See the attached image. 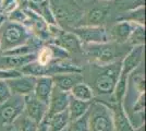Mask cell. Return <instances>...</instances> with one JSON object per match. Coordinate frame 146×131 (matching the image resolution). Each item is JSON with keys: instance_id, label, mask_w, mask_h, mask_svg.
Returning <instances> with one entry per match:
<instances>
[{"instance_id": "1", "label": "cell", "mask_w": 146, "mask_h": 131, "mask_svg": "<svg viewBox=\"0 0 146 131\" xmlns=\"http://www.w3.org/2000/svg\"><path fill=\"white\" fill-rule=\"evenodd\" d=\"M32 37H33L32 32L24 25L10 21H3L0 24L1 51L22 46L25 44L34 43Z\"/></svg>"}, {"instance_id": "2", "label": "cell", "mask_w": 146, "mask_h": 131, "mask_svg": "<svg viewBox=\"0 0 146 131\" xmlns=\"http://www.w3.org/2000/svg\"><path fill=\"white\" fill-rule=\"evenodd\" d=\"M57 24L73 25L84 17V10L75 0H47Z\"/></svg>"}, {"instance_id": "3", "label": "cell", "mask_w": 146, "mask_h": 131, "mask_svg": "<svg viewBox=\"0 0 146 131\" xmlns=\"http://www.w3.org/2000/svg\"><path fill=\"white\" fill-rule=\"evenodd\" d=\"M90 131H116L110 107L99 100H93L87 110Z\"/></svg>"}, {"instance_id": "4", "label": "cell", "mask_w": 146, "mask_h": 131, "mask_svg": "<svg viewBox=\"0 0 146 131\" xmlns=\"http://www.w3.org/2000/svg\"><path fill=\"white\" fill-rule=\"evenodd\" d=\"M96 79L94 82V87H92L93 92L98 95H112L115 87L120 75L121 70V60L108 66L99 67Z\"/></svg>"}, {"instance_id": "5", "label": "cell", "mask_w": 146, "mask_h": 131, "mask_svg": "<svg viewBox=\"0 0 146 131\" xmlns=\"http://www.w3.org/2000/svg\"><path fill=\"white\" fill-rule=\"evenodd\" d=\"M119 44L108 43L103 44H90L83 45L82 51L85 53L87 58L95 66H108L111 63L119 61V53L117 51V46Z\"/></svg>"}, {"instance_id": "6", "label": "cell", "mask_w": 146, "mask_h": 131, "mask_svg": "<svg viewBox=\"0 0 146 131\" xmlns=\"http://www.w3.org/2000/svg\"><path fill=\"white\" fill-rule=\"evenodd\" d=\"M24 96L12 95L5 104L0 105V126L8 127L23 112Z\"/></svg>"}, {"instance_id": "7", "label": "cell", "mask_w": 146, "mask_h": 131, "mask_svg": "<svg viewBox=\"0 0 146 131\" xmlns=\"http://www.w3.org/2000/svg\"><path fill=\"white\" fill-rule=\"evenodd\" d=\"M71 32L79 37L82 45L103 44L109 42L108 33L104 26H75Z\"/></svg>"}, {"instance_id": "8", "label": "cell", "mask_w": 146, "mask_h": 131, "mask_svg": "<svg viewBox=\"0 0 146 131\" xmlns=\"http://www.w3.org/2000/svg\"><path fill=\"white\" fill-rule=\"evenodd\" d=\"M47 109H48V106L42 100L36 98L33 93L24 96L23 114L27 118L35 121L36 124L39 125L43 121L47 115Z\"/></svg>"}, {"instance_id": "9", "label": "cell", "mask_w": 146, "mask_h": 131, "mask_svg": "<svg viewBox=\"0 0 146 131\" xmlns=\"http://www.w3.org/2000/svg\"><path fill=\"white\" fill-rule=\"evenodd\" d=\"M143 57H144V46L132 47L121 60V70L119 76L129 78V75L142 65Z\"/></svg>"}, {"instance_id": "10", "label": "cell", "mask_w": 146, "mask_h": 131, "mask_svg": "<svg viewBox=\"0 0 146 131\" xmlns=\"http://www.w3.org/2000/svg\"><path fill=\"white\" fill-rule=\"evenodd\" d=\"M35 76L32 75H20L18 78H13L6 80L8 85L11 90L12 95H19V96H26L29 94L34 92V87L36 83Z\"/></svg>"}, {"instance_id": "11", "label": "cell", "mask_w": 146, "mask_h": 131, "mask_svg": "<svg viewBox=\"0 0 146 131\" xmlns=\"http://www.w3.org/2000/svg\"><path fill=\"white\" fill-rule=\"evenodd\" d=\"M52 44L61 47L68 53H80L82 51L83 45L80 42L79 37L71 31H64L63 29L60 33L54 38Z\"/></svg>"}, {"instance_id": "12", "label": "cell", "mask_w": 146, "mask_h": 131, "mask_svg": "<svg viewBox=\"0 0 146 131\" xmlns=\"http://www.w3.org/2000/svg\"><path fill=\"white\" fill-rule=\"evenodd\" d=\"M69 100H70V93L63 92V91L54 86V90H52L51 95L49 97L48 105H47L48 109H47L46 116H51V115L67 110L68 105H69Z\"/></svg>"}, {"instance_id": "13", "label": "cell", "mask_w": 146, "mask_h": 131, "mask_svg": "<svg viewBox=\"0 0 146 131\" xmlns=\"http://www.w3.org/2000/svg\"><path fill=\"white\" fill-rule=\"evenodd\" d=\"M107 104V103H106ZM112 112L113 124L116 131H139L140 129H134L131 125L127 114L124 112V108L122 106V103H110L107 104Z\"/></svg>"}, {"instance_id": "14", "label": "cell", "mask_w": 146, "mask_h": 131, "mask_svg": "<svg viewBox=\"0 0 146 131\" xmlns=\"http://www.w3.org/2000/svg\"><path fill=\"white\" fill-rule=\"evenodd\" d=\"M133 29V23L128 22V21H123L119 20L116 24L112 25L110 33L108 35L109 42H113L116 44H125L129 41L130 34Z\"/></svg>"}, {"instance_id": "15", "label": "cell", "mask_w": 146, "mask_h": 131, "mask_svg": "<svg viewBox=\"0 0 146 131\" xmlns=\"http://www.w3.org/2000/svg\"><path fill=\"white\" fill-rule=\"evenodd\" d=\"M54 86L63 92H70L76 84L84 82V76L82 73H61L51 76Z\"/></svg>"}, {"instance_id": "16", "label": "cell", "mask_w": 146, "mask_h": 131, "mask_svg": "<svg viewBox=\"0 0 146 131\" xmlns=\"http://www.w3.org/2000/svg\"><path fill=\"white\" fill-rule=\"evenodd\" d=\"M52 90H54V82L51 76H38L36 79L33 94L35 95L36 98L48 105L49 97L51 95Z\"/></svg>"}, {"instance_id": "17", "label": "cell", "mask_w": 146, "mask_h": 131, "mask_svg": "<svg viewBox=\"0 0 146 131\" xmlns=\"http://www.w3.org/2000/svg\"><path fill=\"white\" fill-rule=\"evenodd\" d=\"M109 15L108 7H95L84 13L83 19L86 26H103Z\"/></svg>"}, {"instance_id": "18", "label": "cell", "mask_w": 146, "mask_h": 131, "mask_svg": "<svg viewBox=\"0 0 146 131\" xmlns=\"http://www.w3.org/2000/svg\"><path fill=\"white\" fill-rule=\"evenodd\" d=\"M45 119L47 122L48 131H64L70 122L68 109L51 116H46Z\"/></svg>"}, {"instance_id": "19", "label": "cell", "mask_w": 146, "mask_h": 131, "mask_svg": "<svg viewBox=\"0 0 146 131\" xmlns=\"http://www.w3.org/2000/svg\"><path fill=\"white\" fill-rule=\"evenodd\" d=\"M91 103H90V102L79 100L70 95L69 105H68V114H69L70 121L75 120V119L84 116L86 112H87V110H88L90 106H91Z\"/></svg>"}, {"instance_id": "20", "label": "cell", "mask_w": 146, "mask_h": 131, "mask_svg": "<svg viewBox=\"0 0 146 131\" xmlns=\"http://www.w3.org/2000/svg\"><path fill=\"white\" fill-rule=\"evenodd\" d=\"M69 93L72 97L76 98V100H83V102H90V103L93 102L94 97H95V94L93 92L92 87L84 82L76 84Z\"/></svg>"}, {"instance_id": "21", "label": "cell", "mask_w": 146, "mask_h": 131, "mask_svg": "<svg viewBox=\"0 0 146 131\" xmlns=\"http://www.w3.org/2000/svg\"><path fill=\"white\" fill-rule=\"evenodd\" d=\"M37 47H38L37 44H34V43L25 44V45L18 46V47H14V48H11V49L3 50V51H1V55L7 57L25 56V55H30V54H33V53H36V50L39 49Z\"/></svg>"}, {"instance_id": "22", "label": "cell", "mask_w": 146, "mask_h": 131, "mask_svg": "<svg viewBox=\"0 0 146 131\" xmlns=\"http://www.w3.org/2000/svg\"><path fill=\"white\" fill-rule=\"evenodd\" d=\"M129 43L132 46H144L145 44V25L133 23V29L129 37Z\"/></svg>"}, {"instance_id": "23", "label": "cell", "mask_w": 146, "mask_h": 131, "mask_svg": "<svg viewBox=\"0 0 146 131\" xmlns=\"http://www.w3.org/2000/svg\"><path fill=\"white\" fill-rule=\"evenodd\" d=\"M12 125L14 126L15 131H37L38 128V124L27 118L23 112L14 120Z\"/></svg>"}, {"instance_id": "24", "label": "cell", "mask_w": 146, "mask_h": 131, "mask_svg": "<svg viewBox=\"0 0 146 131\" xmlns=\"http://www.w3.org/2000/svg\"><path fill=\"white\" fill-rule=\"evenodd\" d=\"M120 20L128 21V22L135 23V24L145 25V7L141 6L133 10H130L128 12V17H124Z\"/></svg>"}, {"instance_id": "25", "label": "cell", "mask_w": 146, "mask_h": 131, "mask_svg": "<svg viewBox=\"0 0 146 131\" xmlns=\"http://www.w3.org/2000/svg\"><path fill=\"white\" fill-rule=\"evenodd\" d=\"M52 60H54V56H52V53H51L49 45L40 47L36 53V63L43 67L48 66Z\"/></svg>"}, {"instance_id": "26", "label": "cell", "mask_w": 146, "mask_h": 131, "mask_svg": "<svg viewBox=\"0 0 146 131\" xmlns=\"http://www.w3.org/2000/svg\"><path fill=\"white\" fill-rule=\"evenodd\" d=\"M64 131H90L88 130L87 112H86L84 116L75 119V120L70 121Z\"/></svg>"}, {"instance_id": "27", "label": "cell", "mask_w": 146, "mask_h": 131, "mask_svg": "<svg viewBox=\"0 0 146 131\" xmlns=\"http://www.w3.org/2000/svg\"><path fill=\"white\" fill-rule=\"evenodd\" d=\"M26 20H27V15L25 13L24 9H21V8H17L10 14H8V21H10V22L24 25Z\"/></svg>"}, {"instance_id": "28", "label": "cell", "mask_w": 146, "mask_h": 131, "mask_svg": "<svg viewBox=\"0 0 146 131\" xmlns=\"http://www.w3.org/2000/svg\"><path fill=\"white\" fill-rule=\"evenodd\" d=\"M12 96L11 90L6 80H0V105L5 104Z\"/></svg>"}, {"instance_id": "29", "label": "cell", "mask_w": 146, "mask_h": 131, "mask_svg": "<svg viewBox=\"0 0 146 131\" xmlns=\"http://www.w3.org/2000/svg\"><path fill=\"white\" fill-rule=\"evenodd\" d=\"M17 8H19L18 0H2V1H0V10L3 14H10Z\"/></svg>"}, {"instance_id": "30", "label": "cell", "mask_w": 146, "mask_h": 131, "mask_svg": "<svg viewBox=\"0 0 146 131\" xmlns=\"http://www.w3.org/2000/svg\"><path fill=\"white\" fill-rule=\"evenodd\" d=\"M22 73L19 70H3L0 69V80H9V79H13V78H18Z\"/></svg>"}, {"instance_id": "31", "label": "cell", "mask_w": 146, "mask_h": 131, "mask_svg": "<svg viewBox=\"0 0 146 131\" xmlns=\"http://www.w3.org/2000/svg\"><path fill=\"white\" fill-rule=\"evenodd\" d=\"M37 131H48V127H47V122H46V119L44 118V120L38 125Z\"/></svg>"}, {"instance_id": "32", "label": "cell", "mask_w": 146, "mask_h": 131, "mask_svg": "<svg viewBox=\"0 0 146 131\" xmlns=\"http://www.w3.org/2000/svg\"><path fill=\"white\" fill-rule=\"evenodd\" d=\"M32 2H40V1H43V0H30Z\"/></svg>"}, {"instance_id": "33", "label": "cell", "mask_w": 146, "mask_h": 131, "mask_svg": "<svg viewBox=\"0 0 146 131\" xmlns=\"http://www.w3.org/2000/svg\"><path fill=\"white\" fill-rule=\"evenodd\" d=\"M99 1H105V2H109V1H113V0H99Z\"/></svg>"}, {"instance_id": "34", "label": "cell", "mask_w": 146, "mask_h": 131, "mask_svg": "<svg viewBox=\"0 0 146 131\" xmlns=\"http://www.w3.org/2000/svg\"><path fill=\"white\" fill-rule=\"evenodd\" d=\"M0 50H1V47H0Z\"/></svg>"}, {"instance_id": "35", "label": "cell", "mask_w": 146, "mask_h": 131, "mask_svg": "<svg viewBox=\"0 0 146 131\" xmlns=\"http://www.w3.org/2000/svg\"><path fill=\"white\" fill-rule=\"evenodd\" d=\"M85 1H88V0H85Z\"/></svg>"}]
</instances>
